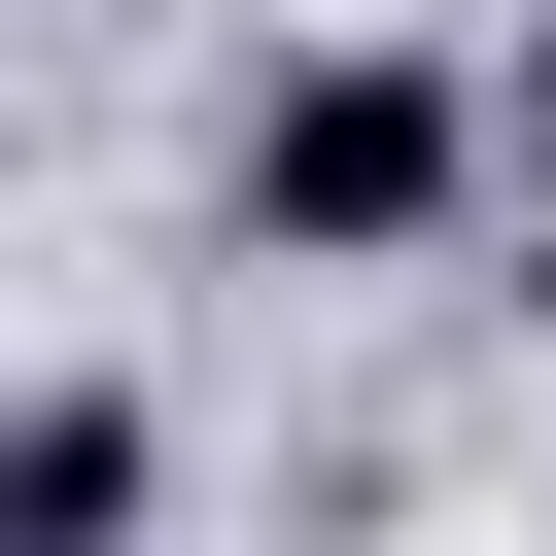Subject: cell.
I'll list each match as a JSON object with an SVG mask.
<instances>
[{
    "mask_svg": "<svg viewBox=\"0 0 556 556\" xmlns=\"http://www.w3.org/2000/svg\"><path fill=\"white\" fill-rule=\"evenodd\" d=\"M486 174H521V104H452L417 35H313V70L243 104V243H278V278H417Z\"/></svg>",
    "mask_w": 556,
    "mask_h": 556,
    "instance_id": "6da1fadb",
    "label": "cell"
},
{
    "mask_svg": "<svg viewBox=\"0 0 556 556\" xmlns=\"http://www.w3.org/2000/svg\"><path fill=\"white\" fill-rule=\"evenodd\" d=\"M139 486H174V417H139V382H35V417H0V556H104Z\"/></svg>",
    "mask_w": 556,
    "mask_h": 556,
    "instance_id": "7a4b0ae2",
    "label": "cell"
},
{
    "mask_svg": "<svg viewBox=\"0 0 556 556\" xmlns=\"http://www.w3.org/2000/svg\"><path fill=\"white\" fill-rule=\"evenodd\" d=\"M486 104H521V174H556V35H521V70H486Z\"/></svg>",
    "mask_w": 556,
    "mask_h": 556,
    "instance_id": "3957f363",
    "label": "cell"
}]
</instances>
